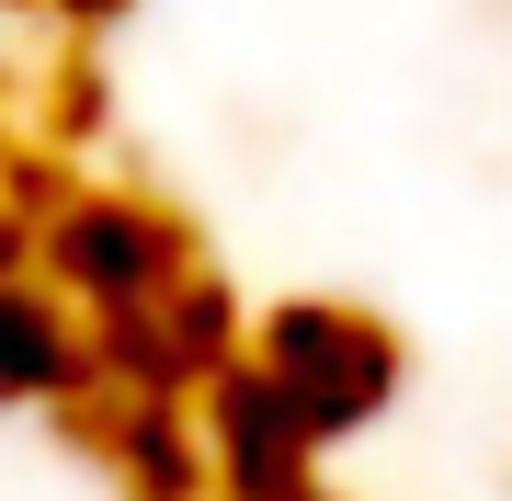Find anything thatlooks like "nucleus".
Segmentation results:
<instances>
[{
    "mask_svg": "<svg viewBox=\"0 0 512 501\" xmlns=\"http://www.w3.org/2000/svg\"><path fill=\"white\" fill-rule=\"evenodd\" d=\"M69 35V23L46 12V0H0V80H35L46 57H23V46H57Z\"/></svg>",
    "mask_w": 512,
    "mask_h": 501,
    "instance_id": "obj_1",
    "label": "nucleus"
},
{
    "mask_svg": "<svg viewBox=\"0 0 512 501\" xmlns=\"http://www.w3.org/2000/svg\"><path fill=\"white\" fill-rule=\"evenodd\" d=\"M46 12L69 23V35H92V23H114V12H126V0H46Z\"/></svg>",
    "mask_w": 512,
    "mask_h": 501,
    "instance_id": "obj_2",
    "label": "nucleus"
}]
</instances>
